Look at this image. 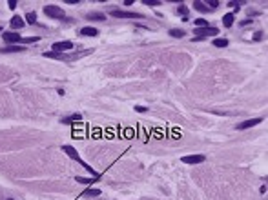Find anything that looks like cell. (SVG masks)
<instances>
[{
	"label": "cell",
	"mask_w": 268,
	"mask_h": 200,
	"mask_svg": "<svg viewBox=\"0 0 268 200\" xmlns=\"http://www.w3.org/2000/svg\"><path fill=\"white\" fill-rule=\"evenodd\" d=\"M62 151H64V153H66L69 158L77 160V162H79L82 167H86V171H89V175H91L93 178H99V177H101V173H97V171H95V169H93L89 164H86V162H84V160L79 157V153H77V149H75V147H71V146H62Z\"/></svg>",
	"instance_id": "cell-1"
},
{
	"label": "cell",
	"mask_w": 268,
	"mask_h": 200,
	"mask_svg": "<svg viewBox=\"0 0 268 200\" xmlns=\"http://www.w3.org/2000/svg\"><path fill=\"white\" fill-rule=\"evenodd\" d=\"M217 33H219V29L217 27H195L193 29V35H195V42H199V40H206V37H217Z\"/></svg>",
	"instance_id": "cell-2"
},
{
	"label": "cell",
	"mask_w": 268,
	"mask_h": 200,
	"mask_svg": "<svg viewBox=\"0 0 268 200\" xmlns=\"http://www.w3.org/2000/svg\"><path fill=\"white\" fill-rule=\"evenodd\" d=\"M111 17H117V18H144L142 13H133V11H119V9H113L111 11Z\"/></svg>",
	"instance_id": "cell-3"
},
{
	"label": "cell",
	"mask_w": 268,
	"mask_h": 200,
	"mask_svg": "<svg viewBox=\"0 0 268 200\" xmlns=\"http://www.w3.org/2000/svg\"><path fill=\"white\" fill-rule=\"evenodd\" d=\"M44 13H46L47 17H51V18H64V17H66L64 11H62L59 6H51V4L44 7Z\"/></svg>",
	"instance_id": "cell-4"
},
{
	"label": "cell",
	"mask_w": 268,
	"mask_h": 200,
	"mask_svg": "<svg viewBox=\"0 0 268 200\" xmlns=\"http://www.w3.org/2000/svg\"><path fill=\"white\" fill-rule=\"evenodd\" d=\"M2 38L6 40L7 44H13V46H19L20 44V35L15 33V31H7V33H2Z\"/></svg>",
	"instance_id": "cell-5"
},
{
	"label": "cell",
	"mask_w": 268,
	"mask_h": 200,
	"mask_svg": "<svg viewBox=\"0 0 268 200\" xmlns=\"http://www.w3.org/2000/svg\"><path fill=\"white\" fill-rule=\"evenodd\" d=\"M183 162L184 164H201V162H204L206 157L204 155H188V157H183Z\"/></svg>",
	"instance_id": "cell-6"
},
{
	"label": "cell",
	"mask_w": 268,
	"mask_h": 200,
	"mask_svg": "<svg viewBox=\"0 0 268 200\" xmlns=\"http://www.w3.org/2000/svg\"><path fill=\"white\" fill-rule=\"evenodd\" d=\"M68 49H73V42H69V40L53 44V51H68Z\"/></svg>",
	"instance_id": "cell-7"
},
{
	"label": "cell",
	"mask_w": 268,
	"mask_h": 200,
	"mask_svg": "<svg viewBox=\"0 0 268 200\" xmlns=\"http://www.w3.org/2000/svg\"><path fill=\"white\" fill-rule=\"evenodd\" d=\"M263 118H250V120H245V122H241L239 126H237V129L239 131H243V129H248V127H254V126H257V124H261Z\"/></svg>",
	"instance_id": "cell-8"
},
{
	"label": "cell",
	"mask_w": 268,
	"mask_h": 200,
	"mask_svg": "<svg viewBox=\"0 0 268 200\" xmlns=\"http://www.w3.org/2000/svg\"><path fill=\"white\" fill-rule=\"evenodd\" d=\"M11 27L13 29H22V27H26V20L22 18V17H19V15H15L13 18H11Z\"/></svg>",
	"instance_id": "cell-9"
},
{
	"label": "cell",
	"mask_w": 268,
	"mask_h": 200,
	"mask_svg": "<svg viewBox=\"0 0 268 200\" xmlns=\"http://www.w3.org/2000/svg\"><path fill=\"white\" fill-rule=\"evenodd\" d=\"M86 17H88V20H93V22H104V20H106V15H104V13H99V11L88 13Z\"/></svg>",
	"instance_id": "cell-10"
},
{
	"label": "cell",
	"mask_w": 268,
	"mask_h": 200,
	"mask_svg": "<svg viewBox=\"0 0 268 200\" xmlns=\"http://www.w3.org/2000/svg\"><path fill=\"white\" fill-rule=\"evenodd\" d=\"M233 22H235V13H233V11H232V13H226V15L223 17V26H225V27H232Z\"/></svg>",
	"instance_id": "cell-11"
},
{
	"label": "cell",
	"mask_w": 268,
	"mask_h": 200,
	"mask_svg": "<svg viewBox=\"0 0 268 200\" xmlns=\"http://www.w3.org/2000/svg\"><path fill=\"white\" fill-rule=\"evenodd\" d=\"M24 49H26L24 46H7V47L0 49V53H2V55H6V53H20V51H24Z\"/></svg>",
	"instance_id": "cell-12"
},
{
	"label": "cell",
	"mask_w": 268,
	"mask_h": 200,
	"mask_svg": "<svg viewBox=\"0 0 268 200\" xmlns=\"http://www.w3.org/2000/svg\"><path fill=\"white\" fill-rule=\"evenodd\" d=\"M79 120H82V115H80V113H73V115H69V117H64L60 122L62 124H73V122H79Z\"/></svg>",
	"instance_id": "cell-13"
},
{
	"label": "cell",
	"mask_w": 268,
	"mask_h": 200,
	"mask_svg": "<svg viewBox=\"0 0 268 200\" xmlns=\"http://www.w3.org/2000/svg\"><path fill=\"white\" fill-rule=\"evenodd\" d=\"M80 35H82V37H97L99 31H97L95 27H82V29H80Z\"/></svg>",
	"instance_id": "cell-14"
},
{
	"label": "cell",
	"mask_w": 268,
	"mask_h": 200,
	"mask_svg": "<svg viewBox=\"0 0 268 200\" xmlns=\"http://www.w3.org/2000/svg\"><path fill=\"white\" fill-rule=\"evenodd\" d=\"M193 9H195V11H201V13H208V11H210V9L206 7V4H204V2H199V0L193 2Z\"/></svg>",
	"instance_id": "cell-15"
},
{
	"label": "cell",
	"mask_w": 268,
	"mask_h": 200,
	"mask_svg": "<svg viewBox=\"0 0 268 200\" xmlns=\"http://www.w3.org/2000/svg\"><path fill=\"white\" fill-rule=\"evenodd\" d=\"M26 22H27V24H31V26H33V24H37V13H35V11H29V13L26 15Z\"/></svg>",
	"instance_id": "cell-16"
},
{
	"label": "cell",
	"mask_w": 268,
	"mask_h": 200,
	"mask_svg": "<svg viewBox=\"0 0 268 200\" xmlns=\"http://www.w3.org/2000/svg\"><path fill=\"white\" fill-rule=\"evenodd\" d=\"M170 37H173V38H183V37H184V31H183V29H170Z\"/></svg>",
	"instance_id": "cell-17"
},
{
	"label": "cell",
	"mask_w": 268,
	"mask_h": 200,
	"mask_svg": "<svg viewBox=\"0 0 268 200\" xmlns=\"http://www.w3.org/2000/svg\"><path fill=\"white\" fill-rule=\"evenodd\" d=\"M101 193H102L101 189H88L84 195H86V197H101Z\"/></svg>",
	"instance_id": "cell-18"
},
{
	"label": "cell",
	"mask_w": 268,
	"mask_h": 200,
	"mask_svg": "<svg viewBox=\"0 0 268 200\" xmlns=\"http://www.w3.org/2000/svg\"><path fill=\"white\" fill-rule=\"evenodd\" d=\"M193 26L195 27H206V26H210L204 18H197V20H193Z\"/></svg>",
	"instance_id": "cell-19"
},
{
	"label": "cell",
	"mask_w": 268,
	"mask_h": 200,
	"mask_svg": "<svg viewBox=\"0 0 268 200\" xmlns=\"http://www.w3.org/2000/svg\"><path fill=\"white\" fill-rule=\"evenodd\" d=\"M177 13H181V15H183L184 18H188V13H190V11H188V7H186L184 4H181V6L177 7Z\"/></svg>",
	"instance_id": "cell-20"
},
{
	"label": "cell",
	"mask_w": 268,
	"mask_h": 200,
	"mask_svg": "<svg viewBox=\"0 0 268 200\" xmlns=\"http://www.w3.org/2000/svg\"><path fill=\"white\" fill-rule=\"evenodd\" d=\"M213 46H217V47H226L228 40L226 38H217V40H213Z\"/></svg>",
	"instance_id": "cell-21"
},
{
	"label": "cell",
	"mask_w": 268,
	"mask_h": 200,
	"mask_svg": "<svg viewBox=\"0 0 268 200\" xmlns=\"http://www.w3.org/2000/svg\"><path fill=\"white\" fill-rule=\"evenodd\" d=\"M75 180H77V182H80V184H93V182H95L97 178H93V177H91V178H84V177H75Z\"/></svg>",
	"instance_id": "cell-22"
},
{
	"label": "cell",
	"mask_w": 268,
	"mask_h": 200,
	"mask_svg": "<svg viewBox=\"0 0 268 200\" xmlns=\"http://www.w3.org/2000/svg\"><path fill=\"white\" fill-rule=\"evenodd\" d=\"M206 7L210 9V11H212V9H217V7H219V2H217V0H212V2L206 4Z\"/></svg>",
	"instance_id": "cell-23"
},
{
	"label": "cell",
	"mask_w": 268,
	"mask_h": 200,
	"mask_svg": "<svg viewBox=\"0 0 268 200\" xmlns=\"http://www.w3.org/2000/svg\"><path fill=\"white\" fill-rule=\"evenodd\" d=\"M144 4L146 6H159L161 2H157V0H144Z\"/></svg>",
	"instance_id": "cell-24"
},
{
	"label": "cell",
	"mask_w": 268,
	"mask_h": 200,
	"mask_svg": "<svg viewBox=\"0 0 268 200\" xmlns=\"http://www.w3.org/2000/svg\"><path fill=\"white\" fill-rule=\"evenodd\" d=\"M135 111H137V113H146V111H148V107H144V106H137V107H135Z\"/></svg>",
	"instance_id": "cell-25"
},
{
	"label": "cell",
	"mask_w": 268,
	"mask_h": 200,
	"mask_svg": "<svg viewBox=\"0 0 268 200\" xmlns=\"http://www.w3.org/2000/svg\"><path fill=\"white\" fill-rule=\"evenodd\" d=\"M261 38H263V31H257V33L254 35V40H255V42H259Z\"/></svg>",
	"instance_id": "cell-26"
},
{
	"label": "cell",
	"mask_w": 268,
	"mask_h": 200,
	"mask_svg": "<svg viewBox=\"0 0 268 200\" xmlns=\"http://www.w3.org/2000/svg\"><path fill=\"white\" fill-rule=\"evenodd\" d=\"M239 26H241V27H245V26H252V18H250V20H243V22H239Z\"/></svg>",
	"instance_id": "cell-27"
},
{
	"label": "cell",
	"mask_w": 268,
	"mask_h": 200,
	"mask_svg": "<svg viewBox=\"0 0 268 200\" xmlns=\"http://www.w3.org/2000/svg\"><path fill=\"white\" fill-rule=\"evenodd\" d=\"M17 7V0H9V9H15Z\"/></svg>",
	"instance_id": "cell-28"
},
{
	"label": "cell",
	"mask_w": 268,
	"mask_h": 200,
	"mask_svg": "<svg viewBox=\"0 0 268 200\" xmlns=\"http://www.w3.org/2000/svg\"><path fill=\"white\" fill-rule=\"evenodd\" d=\"M228 6H230V7H235V11L239 9V4H235V2H228Z\"/></svg>",
	"instance_id": "cell-29"
},
{
	"label": "cell",
	"mask_w": 268,
	"mask_h": 200,
	"mask_svg": "<svg viewBox=\"0 0 268 200\" xmlns=\"http://www.w3.org/2000/svg\"><path fill=\"white\" fill-rule=\"evenodd\" d=\"M0 31H2V26H0Z\"/></svg>",
	"instance_id": "cell-30"
},
{
	"label": "cell",
	"mask_w": 268,
	"mask_h": 200,
	"mask_svg": "<svg viewBox=\"0 0 268 200\" xmlns=\"http://www.w3.org/2000/svg\"><path fill=\"white\" fill-rule=\"evenodd\" d=\"M7 200H13V198H7Z\"/></svg>",
	"instance_id": "cell-31"
}]
</instances>
